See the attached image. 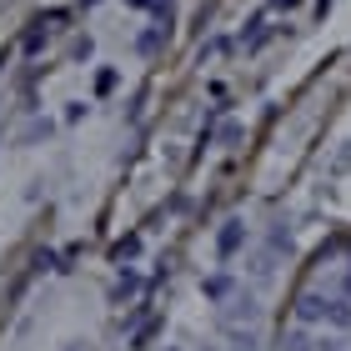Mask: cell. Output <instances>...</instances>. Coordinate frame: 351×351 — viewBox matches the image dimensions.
Masks as SVG:
<instances>
[{
  "mask_svg": "<svg viewBox=\"0 0 351 351\" xmlns=\"http://www.w3.org/2000/svg\"><path fill=\"white\" fill-rule=\"evenodd\" d=\"M241 246H246V226H241L236 216H231V221H221V231H216V256H221V261H231Z\"/></svg>",
  "mask_w": 351,
  "mask_h": 351,
  "instance_id": "cell-1",
  "label": "cell"
},
{
  "mask_svg": "<svg viewBox=\"0 0 351 351\" xmlns=\"http://www.w3.org/2000/svg\"><path fill=\"white\" fill-rule=\"evenodd\" d=\"M326 311H331V301H326V296H316V291H301V296H296V322H301V326L326 322Z\"/></svg>",
  "mask_w": 351,
  "mask_h": 351,
  "instance_id": "cell-2",
  "label": "cell"
},
{
  "mask_svg": "<svg viewBox=\"0 0 351 351\" xmlns=\"http://www.w3.org/2000/svg\"><path fill=\"white\" fill-rule=\"evenodd\" d=\"M231 291H236V281L226 276V271H221V276H206V281H201V296H206V301H226Z\"/></svg>",
  "mask_w": 351,
  "mask_h": 351,
  "instance_id": "cell-3",
  "label": "cell"
},
{
  "mask_svg": "<svg viewBox=\"0 0 351 351\" xmlns=\"http://www.w3.org/2000/svg\"><path fill=\"white\" fill-rule=\"evenodd\" d=\"M326 322L337 326V331H351V296H337L331 301V311H326Z\"/></svg>",
  "mask_w": 351,
  "mask_h": 351,
  "instance_id": "cell-4",
  "label": "cell"
},
{
  "mask_svg": "<svg viewBox=\"0 0 351 351\" xmlns=\"http://www.w3.org/2000/svg\"><path fill=\"white\" fill-rule=\"evenodd\" d=\"M166 25H171V21H166ZM166 25H151V30H141V40H136V45H141V56L161 51V40H166Z\"/></svg>",
  "mask_w": 351,
  "mask_h": 351,
  "instance_id": "cell-5",
  "label": "cell"
},
{
  "mask_svg": "<svg viewBox=\"0 0 351 351\" xmlns=\"http://www.w3.org/2000/svg\"><path fill=\"white\" fill-rule=\"evenodd\" d=\"M110 256H116L121 266H125V261H136V256H141V236H121V241H116V251H110Z\"/></svg>",
  "mask_w": 351,
  "mask_h": 351,
  "instance_id": "cell-6",
  "label": "cell"
},
{
  "mask_svg": "<svg viewBox=\"0 0 351 351\" xmlns=\"http://www.w3.org/2000/svg\"><path fill=\"white\" fill-rule=\"evenodd\" d=\"M141 291V276L136 271H121V281H116V296H136Z\"/></svg>",
  "mask_w": 351,
  "mask_h": 351,
  "instance_id": "cell-7",
  "label": "cell"
},
{
  "mask_svg": "<svg viewBox=\"0 0 351 351\" xmlns=\"http://www.w3.org/2000/svg\"><path fill=\"white\" fill-rule=\"evenodd\" d=\"M21 45H25V51H30V56H36V51H40V45H45V25H30Z\"/></svg>",
  "mask_w": 351,
  "mask_h": 351,
  "instance_id": "cell-8",
  "label": "cell"
},
{
  "mask_svg": "<svg viewBox=\"0 0 351 351\" xmlns=\"http://www.w3.org/2000/svg\"><path fill=\"white\" fill-rule=\"evenodd\" d=\"M216 141H221V146H236V141H241V125H236V121H231V125H221V136H216Z\"/></svg>",
  "mask_w": 351,
  "mask_h": 351,
  "instance_id": "cell-9",
  "label": "cell"
},
{
  "mask_svg": "<svg viewBox=\"0 0 351 351\" xmlns=\"http://www.w3.org/2000/svg\"><path fill=\"white\" fill-rule=\"evenodd\" d=\"M331 166H337V171H351V141H346V146L337 151V161H331Z\"/></svg>",
  "mask_w": 351,
  "mask_h": 351,
  "instance_id": "cell-10",
  "label": "cell"
},
{
  "mask_svg": "<svg viewBox=\"0 0 351 351\" xmlns=\"http://www.w3.org/2000/svg\"><path fill=\"white\" fill-rule=\"evenodd\" d=\"M286 351H311V341H306V337H301V331H296V337L286 341Z\"/></svg>",
  "mask_w": 351,
  "mask_h": 351,
  "instance_id": "cell-11",
  "label": "cell"
},
{
  "mask_svg": "<svg viewBox=\"0 0 351 351\" xmlns=\"http://www.w3.org/2000/svg\"><path fill=\"white\" fill-rule=\"evenodd\" d=\"M346 296H351V276H346Z\"/></svg>",
  "mask_w": 351,
  "mask_h": 351,
  "instance_id": "cell-12",
  "label": "cell"
}]
</instances>
